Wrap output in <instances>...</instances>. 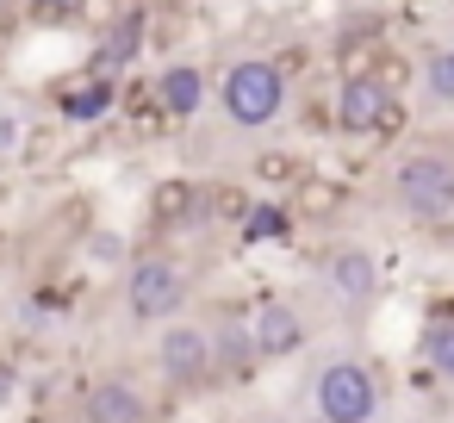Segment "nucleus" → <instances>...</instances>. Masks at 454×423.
<instances>
[{
  "label": "nucleus",
  "mask_w": 454,
  "mask_h": 423,
  "mask_svg": "<svg viewBox=\"0 0 454 423\" xmlns=\"http://www.w3.org/2000/svg\"><path fill=\"white\" fill-rule=\"evenodd\" d=\"M218 113L237 131H262L286 113V69L274 57H237L218 75Z\"/></svg>",
  "instance_id": "f257e3e1"
},
{
  "label": "nucleus",
  "mask_w": 454,
  "mask_h": 423,
  "mask_svg": "<svg viewBox=\"0 0 454 423\" xmlns=\"http://www.w3.org/2000/svg\"><path fill=\"white\" fill-rule=\"evenodd\" d=\"M380 373L361 355H324L311 367V411L317 423H373L380 417Z\"/></svg>",
  "instance_id": "f03ea898"
},
{
  "label": "nucleus",
  "mask_w": 454,
  "mask_h": 423,
  "mask_svg": "<svg viewBox=\"0 0 454 423\" xmlns=\"http://www.w3.org/2000/svg\"><path fill=\"white\" fill-rule=\"evenodd\" d=\"M392 200L417 224H448L454 218V156H435V150L398 156L392 162Z\"/></svg>",
  "instance_id": "7ed1b4c3"
},
{
  "label": "nucleus",
  "mask_w": 454,
  "mask_h": 423,
  "mask_svg": "<svg viewBox=\"0 0 454 423\" xmlns=\"http://www.w3.org/2000/svg\"><path fill=\"white\" fill-rule=\"evenodd\" d=\"M156 373H162L175 392L212 386V380H218V342H212V324H200V317H168V324L156 330Z\"/></svg>",
  "instance_id": "20e7f679"
},
{
  "label": "nucleus",
  "mask_w": 454,
  "mask_h": 423,
  "mask_svg": "<svg viewBox=\"0 0 454 423\" xmlns=\"http://www.w3.org/2000/svg\"><path fill=\"white\" fill-rule=\"evenodd\" d=\"M187 305V268L175 255H137L125 268V317L131 324H168Z\"/></svg>",
  "instance_id": "39448f33"
},
{
  "label": "nucleus",
  "mask_w": 454,
  "mask_h": 423,
  "mask_svg": "<svg viewBox=\"0 0 454 423\" xmlns=\"http://www.w3.org/2000/svg\"><path fill=\"white\" fill-rule=\"evenodd\" d=\"M82 423H156V404L131 373H100L82 386Z\"/></svg>",
  "instance_id": "423d86ee"
},
{
  "label": "nucleus",
  "mask_w": 454,
  "mask_h": 423,
  "mask_svg": "<svg viewBox=\"0 0 454 423\" xmlns=\"http://www.w3.org/2000/svg\"><path fill=\"white\" fill-rule=\"evenodd\" d=\"M392 100H398V94H392L380 75H355V82H336L330 119H336V131H342V137H373Z\"/></svg>",
  "instance_id": "0eeeda50"
},
{
  "label": "nucleus",
  "mask_w": 454,
  "mask_h": 423,
  "mask_svg": "<svg viewBox=\"0 0 454 423\" xmlns=\"http://www.w3.org/2000/svg\"><path fill=\"white\" fill-rule=\"evenodd\" d=\"M324 280H330V293H336L342 311H367V305L380 299V262H373L367 249H355V243L324 262Z\"/></svg>",
  "instance_id": "6e6552de"
},
{
  "label": "nucleus",
  "mask_w": 454,
  "mask_h": 423,
  "mask_svg": "<svg viewBox=\"0 0 454 423\" xmlns=\"http://www.w3.org/2000/svg\"><path fill=\"white\" fill-rule=\"evenodd\" d=\"M249 324H255V342H262V361H293L299 349H305V311L299 305H286V299H262L255 311H249Z\"/></svg>",
  "instance_id": "1a4fd4ad"
},
{
  "label": "nucleus",
  "mask_w": 454,
  "mask_h": 423,
  "mask_svg": "<svg viewBox=\"0 0 454 423\" xmlns=\"http://www.w3.org/2000/svg\"><path fill=\"white\" fill-rule=\"evenodd\" d=\"M156 94H162L168 119H175V125H187V119H200V113H206V100H212V75H206L200 63H168V69L156 75Z\"/></svg>",
  "instance_id": "9d476101"
},
{
  "label": "nucleus",
  "mask_w": 454,
  "mask_h": 423,
  "mask_svg": "<svg viewBox=\"0 0 454 423\" xmlns=\"http://www.w3.org/2000/svg\"><path fill=\"white\" fill-rule=\"evenodd\" d=\"M212 342H218V373H224V380H255V367H262V342H255V324H249V317H224V324H212Z\"/></svg>",
  "instance_id": "9b49d317"
},
{
  "label": "nucleus",
  "mask_w": 454,
  "mask_h": 423,
  "mask_svg": "<svg viewBox=\"0 0 454 423\" xmlns=\"http://www.w3.org/2000/svg\"><path fill=\"white\" fill-rule=\"evenodd\" d=\"M144 32H150V20H144V13L113 20V26H106V38L94 44V75H119V69H131V57L144 51Z\"/></svg>",
  "instance_id": "f8f14e48"
},
{
  "label": "nucleus",
  "mask_w": 454,
  "mask_h": 423,
  "mask_svg": "<svg viewBox=\"0 0 454 423\" xmlns=\"http://www.w3.org/2000/svg\"><path fill=\"white\" fill-rule=\"evenodd\" d=\"M200 206H206V193H200V181H187V175H162V181L150 187V218H156V224H187Z\"/></svg>",
  "instance_id": "ddd939ff"
},
{
  "label": "nucleus",
  "mask_w": 454,
  "mask_h": 423,
  "mask_svg": "<svg viewBox=\"0 0 454 423\" xmlns=\"http://www.w3.org/2000/svg\"><path fill=\"white\" fill-rule=\"evenodd\" d=\"M417 361H423V373H429L435 386L454 392V317H429V324L417 330Z\"/></svg>",
  "instance_id": "4468645a"
},
{
  "label": "nucleus",
  "mask_w": 454,
  "mask_h": 423,
  "mask_svg": "<svg viewBox=\"0 0 454 423\" xmlns=\"http://www.w3.org/2000/svg\"><path fill=\"white\" fill-rule=\"evenodd\" d=\"M380 63H386V44H380V32H342L336 38V82H355V75H380Z\"/></svg>",
  "instance_id": "2eb2a0df"
},
{
  "label": "nucleus",
  "mask_w": 454,
  "mask_h": 423,
  "mask_svg": "<svg viewBox=\"0 0 454 423\" xmlns=\"http://www.w3.org/2000/svg\"><path fill=\"white\" fill-rule=\"evenodd\" d=\"M119 100H125V94H119V82H113V75H88L82 88H69V94H63V113H69L75 125H88V119H106Z\"/></svg>",
  "instance_id": "dca6fc26"
},
{
  "label": "nucleus",
  "mask_w": 454,
  "mask_h": 423,
  "mask_svg": "<svg viewBox=\"0 0 454 423\" xmlns=\"http://www.w3.org/2000/svg\"><path fill=\"white\" fill-rule=\"evenodd\" d=\"M342 181H330V175H299L293 181V212L299 218H336L342 212Z\"/></svg>",
  "instance_id": "f3484780"
},
{
  "label": "nucleus",
  "mask_w": 454,
  "mask_h": 423,
  "mask_svg": "<svg viewBox=\"0 0 454 423\" xmlns=\"http://www.w3.org/2000/svg\"><path fill=\"white\" fill-rule=\"evenodd\" d=\"M119 106H125V119H131L137 137H168V125H175L168 106H162V94H156V82H150V88H125Z\"/></svg>",
  "instance_id": "a211bd4d"
},
{
  "label": "nucleus",
  "mask_w": 454,
  "mask_h": 423,
  "mask_svg": "<svg viewBox=\"0 0 454 423\" xmlns=\"http://www.w3.org/2000/svg\"><path fill=\"white\" fill-rule=\"evenodd\" d=\"M417 82H423L429 106H454V44L429 51V57H423V69H417Z\"/></svg>",
  "instance_id": "6ab92c4d"
},
{
  "label": "nucleus",
  "mask_w": 454,
  "mask_h": 423,
  "mask_svg": "<svg viewBox=\"0 0 454 423\" xmlns=\"http://www.w3.org/2000/svg\"><path fill=\"white\" fill-rule=\"evenodd\" d=\"M249 212H255V200H249V187H212V218L218 224H249Z\"/></svg>",
  "instance_id": "aec40b11"
},
{
  "label": "nucleus",
  "mask_w": 454,
  "mask_h": 423,
  "mask_svg": "<svg viewBox=\"0 0 454 423\" xmlns=\"http://www.w3.org/2000/svg\"><path fill=\"white\" fill-rule=\"evenodd\" d=\"M249 175H255V181H268V187H293V181H299V175H305V168H299V162H293V156H286V150H262V156H255V168H249Z\"/></svg>",
  "instance_id": "412c9836"
},
{
  "label": "nucleus",
  "mask_w": 454,
  "mask_h": 423,
  "mask_svg": "<svg viewBox=\"0 0 454 423\" xmlns=\"http://www.w3.org/2000/svg\"><path fill=\"white\" fill-rule=\"evenodd\" d=\"M286 224H293V218H286V206H255V212H249V224H243V237H255V243H280V237H286Z\"/></svg>",
  "instance_id": "4be33fe9"
},
{
  "label": "nucleus",
  "mask_w": 454,
  "mask_h": 423,
  "mask_svg": "<svg viewBox=\"0 0 454 423\" xmlns=\"http://www.w3.org/2000/svg\"><path fill=\"white\" fill-rule=\"evenodd\" d=\"M20 150H26V125H20V113L0 106V156H20Z\"/></svg>",
  "instance_id": "5701e85b"
},
{
  "label": "nucleus",
  "mask_w": 454,
  "mask_h": 423,
  "mask_svg": "<svg viewBox=\"0 0 454 423\" xmlns=\"http://www.w3.org/2000/svg\"><path fill=\"white\" fill-rule=\"evenodd\" d=\"M411 75H417V69H411L404 57H392V51H386V63H380V82H386V88L398 94V88H411Z\"/></svg>",
  "instance_id": "b1692460"
},
{
  "label": "nucleus",
  "mask_w": 454,
  "mask_h": 423,
  "mask_svg": "<svg viewBox=\"0 0 454 423\" xmlns=\"http://www.w3.org/2000/svg\"><path fill=\"white\" fill-rule=\"evenodd\" d=\"M88 255L94 262H125V243L119 237H88Z\"/></svg>",
  "instance_id": "393cba45"
},
{
  "label": "nucleus",
  "mask_w": 454,
  "mask_h": 423,
  "mask_svg": "<svg viewBox=\"0 0 454 423\" xmlns=\"http://www.w3.org/2000/svg\"><path fill=\"white\" fill-rule=\"evenodd\" d=\"M398 131H404V100H392L386 119H380V137H398Z\"/></svg>",
  "instance_id": "a878e982"
},
{
  "label": "nucleus",
  "mask_w": 454,
  "mask_h": 423,
  "mask_svg": "<svg viewBox=\"0 0 454 423\" xmlns=\"http://www.w3.org/2000/svg\"><path fill=\"white\" fill-rule=\"evenodd\" d=\"M274 63H280V69H286V75H299V69H305V51H280V57H274Z\"/></svg>",
  "instance_id": "bb28decb"
},
{
  "label": "nucleus",
  "mask_w": 454,
  "mask_h": 423,
  "mask_svg": "<svg viewBox=\"0 0 454 423\" xmlns=\"http://www.w3.org/2000/svg\"><path fill=\"white\" fill-rule=\"evenodd\" d=\"M38 13H69V7H82V0H32Z\"/></svg>",
  "instance_id": "cd10ccee"
},
{
  "label": "nucleus",
  "mask_w": 454,
  "mask_h": 423,
  "mask_svg": "<svg viewBox=\"0 0 454 423\" xmlns=\"http://www.w3.org/2000/svg\"><path fill=\"white\" fill-rule=\"evenodd\" d=\"M0 398H13V367H0Z\"/></svg>",
  "instance_id": "c85d7f7f"
}]
</instances>
